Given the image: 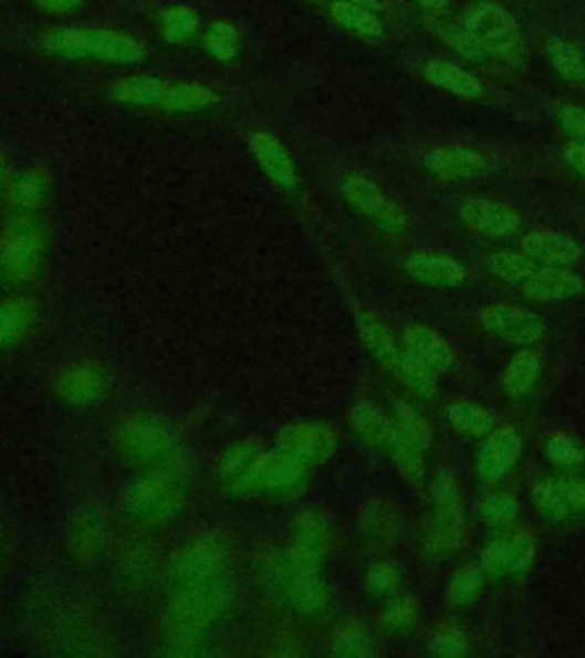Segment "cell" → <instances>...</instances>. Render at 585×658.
I'll list each match as a JSON object with an SVG mask.
<instances>
[{"label":"cell","instance_id":"7","mask_svg":"<svg viewBox=\"0 0 585 658\" xmlns=\"http://www.w3.org/2000/svg\"><path fill=\"white\" fill-rule=\"evenodd\" d=\"M343 192L364 216L380 224L385 231L400 233L407 229V213L366 177H348L343 181Z\"/></svg>","mask_w":585,"mask_h":658},{"label":"cell","instance_id":"4","mask_svg":"<svg viewBox=\"0 0 585 658\" xmlns=\"http://www.w3.org/2000/svg\"><path fill=\"white\" fill-rule=\"evenodd\" d=\"M531 499L546 522H578L585 516V478L558 476L540 480Z\"/></svg>","mask_w":585,"mask_h":658},{"label":"cell","instance_id":"13","mask_svg":"<svg viewBox=\"0 0 585 658\" xmlns=\"http://www.w3.org/2000/svg\"><path fill=\"white\" fill-rule=\"evenodd\" d=\"M522 291L535 302H563L578 297L585 291V282L570 268L540 265L531 280L522 284Z\"/></svg>","mask_w":585,"mask_h":658},{"label":"cell","instance_id":"31","mask_svg":"<svg viewBox=\"0 0 585 658\" xmlns=\"http://www.w3.org/2000/svg\"><path fill=\"white\" fill-rule=\"evenodd\" d=\"M254 149L259 154V158L263 160V165L272 171L274 177L282 179V181H291L293 179V165L286 158L282 145L278 140H272L270 135L261 133L254 137Z\"/></svg>","mask_w":585,"mask_h":658},{"label":"cell","instance_id":"8","mask_svg":"<svg viewBox=\"0 0 585 658\" xmlns=\"http://www.w3.org/2000/svg\"><path fill=\"white\" fill-rule=\"evenodd\" d=\"M522 439L512 428H497L480 443L476 471L485 482L503 480L522 458Z\"/></svg>","mask_w":585,"mask_h":658},{"label":"cell","instance_id":"28","mask_svg":"<svg viewBox=\"0 0 585 658\" xmlns=\"http://www.w3.org/2000/svg\"><path fill=\"white\" fill-rule=\"evenodd\" d=\"M544 458L558 469H578L585 464V448L570 435H554L544 446Z\"/></svg>","mask_w":585,"mask_h":658},{"label":"cell","instance_id":"36","mask_svg":"<svg viewBox=\"0 0 585 658\" xmlns=\"http://www.w3.org/2000/svg\"><path fill=\"white\" fill-rule=\"evenodd\" d=\"M565 163L585 179V140H574L565 147Z\"/></svg>","mask_w":585,"mask_h":658},{"label":"cell","instance_id":"27","mask_svg":"<svg viewBox=\"0 0 585 658\" xmlns=\"http://www.w3.org/2000/svg\"><path fill=\"white\" fill-rule=\"evenodd\" d=\"M163 32L169 42H188L199 28V14L186 6H171L160 14Z\"/></svg>","mask_w":585,"mask_h":658},{"label":"cell","instance_id":"9","mask_svg":"<svg viewBox=\"0 0 585 658\" xmlns=\"http://www.w3.org/2000/svg\"><path fill=\"white\" fill-rule=\"evenodd\" d=\"M424 165L432 177L441 181H469L483 177L488 171V158L469 147H437L424 156Z\"/></svg>","mask_w":585,"mask_h":658},{"label":"cell","instance_id":"37","mask_svg":"<svg viewBox=\"0 0 585 658\" xmlns=\"http://www.w3.org/2000/svg\"><path fill=\"white\" fill-rule=\"evenodd\" d=\"M85 0H38V6L44 8L46 12H55V14H66V12H74L76 8H81Z\"/></svg>","mask_w":585,"mask_h":658},{"label":"cell","instance_id":"35","mask_svg":"<svg viewBox=\"0 0 585 658\" xmlns=\"http://www.w3.org/2000/svg\"><path fill=\"white\" fill-rule=\"evenodd\" d=\"M558 122L574 140H585V108L576 103H563L558 108Z\"/></svg>","mask_w":585,"mask_h":658},{"label":"cell","instance_id":"3","mask_svg":"<svg viewBox=\"0 0 585 658\" xmlns=\"http://www.w3.org/2000/svg\"><path fill=\"white\" fill-rule=\"evenodd\" d=\"M464 25L476 34V40L483 44L485 53L503 60L514 62L522 55V30L514 17L494 0H483L467 10Z\"/></svg>","mask_w":585,"mask_h":658},{"label":"cell","instance_id":"25","mask_svg":"<svg viewBox=\"0 0 585 658\" xmlns=\"http://www.w3.org/2000/svg\"><path fill=\"white\" fill-rule=\"evenodd\" d=\"M394 370L415 394L424 398H432L437 394V375L417 357H411L407 351H403V357L394 366Z\"/></svg>","mask_w":585,"mask_h":658},{"label":"cell","instance_id":"17","mask_svg":"<svg viewBox=\"0 0 585 658\" xmlns=\"http://www.w3.org/2000/svg\"><path fill=\"white\" fill-rule=\"evenodd\" d=\"M542 375V359L535 351L526 348L514 353L503 370V391L512 398L526 396Z\"/></svg>","mask_w":585,"mask_h":658},{"label":"cell","instance_id":"22","mask_svg":"<svg viewBox=\"0 0 585 658\" xmlns=\"http://www.w3.org/2000/svg\"><path fill=\"white\" fill-rule=\"evenodd\" d=\"M113 92L119 101L133 103V106H154L165 101L169 85L156 76H128L119 81Z\"/></svg>","mask_w":585,"mask_h":658},{"label":"cell","instance_id":"18","mask_svg":"<svg viewBox=\"0 0 585 658\" xmlns=\"http://www.w3.org/2000/svg\"><path fill=\"white\" fill-rule=\"evenodd\" d=\"M488 574L480 563H467L446 583V602L453 608L471 606L485 591Z\"/></svg>","mask_w":585,"mask_h":658},{"label":"cell","instance_id":"30","mask_svg":"<svg viewBox=\"0 0 585 658\" xmlns=\"http://www.w3.org/2000/svg\"><path fill=\"white\" fill-rule=\"evenodd\" d=\"M400 432L407 437V441L415 443L419 450H428L430 441H432V428L426 421L424 414L417 407H409V405H400L398 407V419H396Z\"/></svg>","mask_w":585,"mask_h":658},{"label":"cell","instance_id":"6","mask_svg":"<svg viewBox=\"0 0 585 658\" xmlns=\"http://www.w3.org/2000/svg\"><path fill=\"white\" fill-rule=\"evenodd\" d=\"M478 323L488 334L518 345V348H531L542 341L546 325L544 321L529 309L514 304H490L478 314Z\"/></svg>","mask_w":585,"mask_h":658},{"label":"cell","instance_id":"12","mask_svg":"<svg viewBox=\"0 0 585 658\" xmlns=\"http://www.w3.org/2000/svg\"><path fill=\"white\" fill-rule=\"evenodd\" d=\"M405 270L415 276L417 282L437 286V289H453L464 284L467 280V268L460 261L439 252H426V250L411 252L405 259Z\"/></svg>","mask_w":585,"mask_h":658},{"label":"cell","instance_id":"16","mask_svg":"<svg viewBox=\"0 0 585 658\" xmlns=\"http://www.w3.org/2000/svg\"><path fill=\"white\" fill-rule=\"evenodd\" d=\"M330 12L338 25L359 34V38H366V40L385 38V21L370 8L348 3V0H334Z\"/></svg>","mask_w":585,"mask_h":658},{"label":"cell","instance_id":"39","mask_svg":"<svg viewBox=\"0 0 585 658\" xmlns=\"http://www.w3.org/2000/svg\"><path fill=\"white\" fill-rule=\"evenodd\" d=\"M417 3L424 8V10H428V12H435V14H441V12H446L449 10V6H451V0H417Z\"/></svg>","mask_w":585,"mask_h":658},{"label":"cell","instance_id":"14","mask_svg":"<svg viewBox=\"0 0 585 658\" xmlns=\"http://www.w3.org/2000/svg\"><path fill=\"white\" fill-rule=\"evenodd\" d=\"M405 351L426 364L435 375L449 373L456 364L451 343L426 325H411L405 332Z\"/></svg>","mask_w":585,"mask_h":658},{"label":"cell","instance_id":"24","mask_svg":"<svg viewBox=\"0 0 585 658\" xmlns=\"http://www.w3.org/2000/svg\"><path fill=\"white\" fill-rule=\"evenodd\" d=\"M216 103V92L199 83H181L169 87L163 106L175 113H190V111H203Z\"/></svg>","mask_w":585,"mask_h":658},{"label":"cell","instance_id":"34","mask_svg":"<svg viewBox=\"0 0 585 658\" xmlns=\"http://www.w3.org/2000/svg\"><path fill=\"white\" fill-rule=\"evenodd\" d=\"M400 578H403L400 565H396V563H380V565L373 567L368 581H370V587H373L375 593H383L385 595V593L396 591Z\"/></svg>","mask_w":585,"mask_h":658},{"label":"cell","instance_id":"38","mask_svg":"<svg viewBox=\"0 0 585 658\" xmlns=\"http://www.w3.org/2000/svg\"><path fill=\"white\" fill-rule=\"evenodd\" d=\"M38 190H40V181L38 179H23L21 184H19V197L25 201V199H32L34 195H38Z\"/></svg>","mask_w":585,"mask_h":658},{"label":"cell","instance_id":"5","mask_svg":"<svg viewBox=\"0 0 585 658\" xmlns=\"http://www.w3.org/2000/svg\"><path fill=\"white\" fill-rule=\"evenodd\" d=\"M537 556V540L529 531L501 533L494 535L483 553H480V565H483L488 578L501 576H522L526 574Z\"/></svg>","mask_w":585,"mask_h":658},{"label":"cell","instance_id":"21","mask_svg":"<svg viewBox=\"0 0 585 658\" xmlns=\"http://www.w3.org/2000/svg\"><path fill=\"white\" fill-rule=\"evenodd\" d=\"M544 53H546L549 64H552L565 81H570V83L585 81V55L574 42L554 38L546 42Z\"/></svg>","mask_w":585,"mask_h":658},{"label":"cell","instance_id":"26","mask_svg":"<svg viewBox=\"0 0 585 658\" xmlns=\"http://www.w3.org/2000/svg\"><path fill=\"white\" fill-rule=\"evenodd\" d=\"M203 49L220 62H231L240 51V34L229 21H216L203 32Z\"/></svg>","mask_w":585,"mask_h":658},{"label":"cell","instance_id":"20","mask_svg":"<svg viewBox=\"0 0 585 658\" xmlns=\"http://www.w3.org/2000/svg\"><path fill=\"white\" fill-rule=\"evenodd\" d=\"M490 274L505 284H524L537 272L542 263L531 259L526 252H494L485 261Z\"/></svg>","mask_w":585,"mask_h":658},{"label":"cell","instance_id":"10","mask_svg":"<svg viewBox=\"0 0 585 658\" xmlns=\"http://www.w3.org/2000/svg\"><path fill=\"white\" fill-rule=\"evenodd\" d=\"M462 222L476 231L490 238H505L518 233L522 218L520 213L512 209L505 201H494V199H469L462 203L460 209Z\"/></svg>","mask_w":585,"mask_h":658},{"label":"cell","instance_id":"40","mask_svg":"<svg viewBox=\"0 0 585 658\" xmlns=\"http://www.w3.org/2000/svg\"><path fill=\"white\" fill-rule=\"evenodd\" d=\"M348 3H357V6H364V8H370L375 12H380V0H348Z\"/></svg>","mask_w":585,"mask_h":658},{"label":"cell","instance_id":"1","mask_svg":"<svg viewBox=\"0 0 585 658\" xmlns=\"http://www.w3.org/2000/svg\"><path fill=\"white\" fill-rule=\"evenodd\" d=\"M44 46L64 58H87L113 64H135L147 55V49L130 34L106 28H58L46 34Z\"/></svg>","mask_w":585,"mask_h":658},{"label":"cell","instance_id":"11","mask_svg":"<svg viewBox=\"0 0 585 658\" xmlns=\"http://www.w3.org/2000/svg\"><path fill=\"white\" fill-rule=\"evenodd\" d=\"M522 252L535 259L542 265L572 268L581 259L578 242L561 231L552 229H533L522 238Z\"/></svg>","mask_w":585,"mask_h":658},{"label":"cell","instance_id":"32","mask_svg":"<svg viewBox=\"0 0 585 658\" xmlns=\"http://www.w3.org/2000/svg\"><path fill=\"white\" fill-rule=\"evenodd\" d=\"M428 649L435 656H464L469 651V638L458 627H441L430 636Z\"/></svg>","mask_w":585,"mask_h":658},{"label":"cell","instance_id":"15","mask_svg":"<svg viewBox=\"0 0 585 658\" xmlns=\"http://www.w3.org/2000/svg\"><path fill=\"white\" fill-rule=\"evenodd\" d=\"M424 76L435 87L460 98H478L485 92L483 81L451 60H428L424 66Z\"/></svg>","mask_w":585,"mask_h":658},{"label":"cell","instance_id":"29","mask_svg":"<svg viewBox=\"0 0 585 658\" xmlns=\"http://www.w3.org/2000/svg\"><path fill=\"white\" fill-rule=\"evenodd\" d=\"M439 34H441V40L464 60H469L473 64L485 62L488 53H485L483 44L476 40V34L467 25H443V28H439Z\"/></svg>","mask_w":585,"mask_h":658},{"label":"cell","instance_id":"23","mask_svg":"<svg viewBox=\"0 0 585 658\" xmlns=\"http://www.w3.org/2000/svg\"><path fill=\"white\" fill-rule=\"evenodd\" d=\"M478 516L483 519V522L492 529H505L510 524H514L520 519L522 505L520 501L514 499L512 494H503V492H494L488 494L478 501L476 505Z\"/></svg>","mask_w":585,"mask_h":658},{"label":"cell","instance_id":"19","mask_svg":"<svg viewBox=\"0 0 585 658\" xmlns=\"http://www.w3.org/2000/svg\"><path fill=\"white\" fill-rule=\"evenodd\" d=\"M446 421L449 426L467 437H483L494 430V417L483 405L469 400H456L446 409Z\"/></svg>","mask_w":585,"mask_h":658},{"label":"cell","instance_id":"33","mask_svg":"<svg viewBox=\"0 0 585 658\" xmlns=\"http://www.w3.org/2000/svg\"><path fill=\"white\" fill-rule=\"evenodd\" d=\"M417 619H419V602L411 595L396 597L385 613L387 627L394 631H409L417 625Z\"/></svg>","mask_w":585,"mask_h":658},{"label":"cell","instance_id":"2","mask_svg":"<svg viewBox=\"0 0 585 658\" xmlns=\"http://www.w3.org/2000/svg\"><path fill=\"white\" fill-rule=\"evenodd\" d=\"M464 535L467 519L462 508L460 482L451 471H439L430 488L426 551L432 558H449L462 546Z\"/></svg>","mask_w":585,"mask_h":658}]
</instances>
